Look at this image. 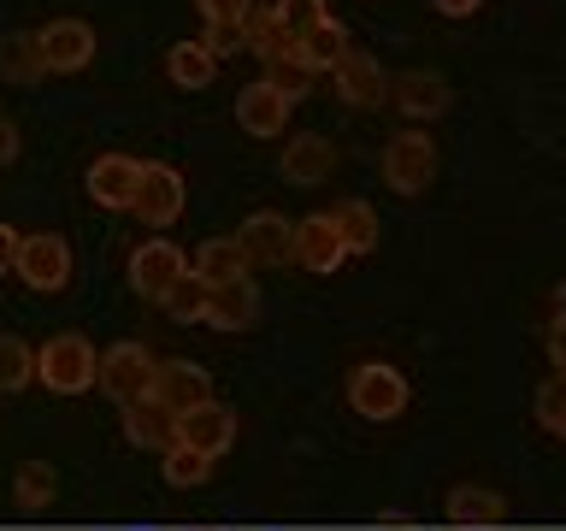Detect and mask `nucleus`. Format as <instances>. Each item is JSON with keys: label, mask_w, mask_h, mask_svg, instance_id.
<instances>
[{"label": "nucleus", "mask_w": 566, "mask_h": 531, "mask_svg": "<svg viewBox=\"0 0 566 531\" xmlns=\"http://www.w3.org/2000/svg\"><path fill=\"white\" fill-rule=\"evenodd\" d=\"M189 272L201 278L207 290H224V283L248 278V254H242L237 237H207L201 248H195V266H189Z\"/></svg>", "instance_id": "20"}, {"label": "nucleus", "mask_w": 566, "mask_h": 531, "mask_svg": "<svg viewBox=\"0 0 566 531\" xmlns=\"http://www.w3.org/2000/svg\"><path fill=\"white\" fill-rule=\"evenodd\" d=\"M166 77L177 88H207L212 77H219V60H212L207 42H171L166 48Z\"/></svg>", "instance_id": "22"}, {"label": "nucleus", "mask_w": 566, "mask_h": 531, "mask_svg": "<svg viewBox=\"0 0 566 531\" xmlns=\"http://www.w3.org/2000/svg\"><path fill=\"white\" fill-rule=\"evenodd\" d=\"M313 77H318V71L307 65V60H301V48H290V53H277V60H265V83H272L277 88V95L283 101H307V88H313Z\"/></svg>", "instance_id": "28"}, {"label": "nucleus", "mask_w": 566, "mask_h": 531, "mask_svg": "<svg viewBox=\"0 0 566 531\" xmlns=\"http://www.w3.org/2000/svg\"><path fill=\"white\" fill-rule=\"evenodd\" d=\"M555 313H566V278H560V290H555Z\"/></svg>", "instance_id": "40"}, {"label": "nucleus", "mask_w": 566, "mask_h": 531, "mask_svg": "<svg viewBox=\"0 0 566 531\" xmlns=\"http://www.w3.org/2000/svg\"><path fill=\"white\" fill-rule=\"evenodd\" d=\"M290 113L295 106L277 95L272 83H248V88H237V124L248 136H260V142H272V136H283V124H290Z\"/></svg>", "instance_id": "15"}, {"label": "nucleus", "mask_w": 566, "mask_h": 531, "mask_svg": "<svg viewBox=\"0 0 566 531\" xmlns=\"http://www.w3.org/2000/svg\"><path fill=\"white\" fill-rule=\"evenodd\" d=\"M560 442H566V437H560Z\"/></svg>", "instance_id": "41"}, {"label": "nucleus", "mask_w": 566, "mask_h": 531, "mask_svg": "<svg viewBox=\"0 0 566 531\" xmlns=\"http://www.w3.org/2000/svg\"><path fill=\"white\" fill-rule=\"evenodd\" d=\"M12 272L24 278V290H35V295H60L71 283V248H65V237H53V230H30V237H18Z\"/></svg>", "instance_id": "4"}, {"label": "nucleus", "mask_w": 566, "mask_h": 531, "mask_svg": "<svg viewBox=\"0 0 566 531\" xmlns=\"http://www.w3.org/2000/svg\"><path fill=\"white\" fill-rule=\"evenodd\" d=\"M537 425L548 437H566V372H548L537 384Z\"/></svg>", "instance_id": "32"}, {"label": "nucleus", "mask_w": 566, "mask_h": 531, "mask_svg": "<svg viewBox=\"0 0 566 531\" xmlns=\"http://www.w3.org/2000/svg\"><path fill=\"white\" fill-rule=\"evenodd\" d=\"M277 18H283V30H290L295 42H301V35H307L313 24H325L331 7H325V0H277Z\"/></svg>", "instance_id": "33"}, {"label": "nucleus", "mask_w": 566, "mask_h": 531, "mask_svg": "<svg viewBox=\"0 0 566 531\" xmlns=\"http://www.w3.org/2000/svg\"><path fill=\"white\" fill-rule=\"evenodd\" d=\"M295 48H301V60H307L313 71H336V65H343V53H348V30L336 24V18H325V24H313Z\"/></svg>", "instance_id": "27"}, {"label": "nucleus", "mask_w": 566, "mask_h": 531, "mask_svg": "<svg viewBox=\"0 0 566 531\" xmlns=\"http://www.w3.org/2000/svg\"><path fill=\"white\" fill-rule=\"evenodd\" d=\"M35 42H42V65L60 71V77H77L83 65H95V30L83 18H53V24L35 30Z\"/></svg>", "instance_id": "8"}, {"label": "nucleus", "mask_w": 566, "mask_h": 531, "mask_svg": "<svg viewBox=\"0 0 566 531\" xmlns=\"http://www.w3.org/2000/svg\"><path fill=\"white\" fill-rule=\"evenodd\" d=\"M331 83H336V95H343V106H384L389 101V77L378 71V60H371V53H343V65L331 71Z\"/></svg>", "instance_id": "16"}, {"label": "nucleus", "mask_w": 566, "mask_h": 531, "mask_svg": "<svg viewBox=\"0 0 566 531\" xmlns=\"http://www.w3.org/2000/svg\"><path fill=\"white\" fill-rule=\"evenodd\" d=\"M177 442H184V449H201L207 460H219L230 442H237V414H230L224 402L189 407V414H177Z\"/></svg>", "instance_id": "13"}, {"label": "nucleus", "mask_w": 566, "mask_h": 531, "mask_svg": "<svg viewBox=\"0 0 566 531\" xmlns=\"http://www.w3.org/2000/svg\"><path fill=\"white\" fill-rule=\"evenodd\" d=\"M12 159H18V124L0 118V166H12Z\"/></svg>", "instance_id": "37"}, {"label": "nucleus", "mask_w": 566, "mask_h": 531, "mask_svg": "<svg viewBox=\"0 0 566 531\" xmlns=\"http://www.w3.org/2000/svg\"><path fill=\"white\" fill-rule=\"evenodd\" d=\"M207 301H212V290L189 272V278L166 295V319H177V325H207Z\"/></svg>", "instance_id": "31"}, {"label": "nucleus", "mask_w": 566, "mask_h": 531, "mask_svg": "<svg viewBox=\"0 0 566 531\" xmlns=\"http://www.w3.org/2000/svg\"><path fill=\"white\" fill-rule=\"evenodd\" d=\"M389 106L401 118H413V131H424L431 118L449 113V83L437 71H401V77H389Z\"/></svg>", "instance_id": "10"}, {"label": "nucleus", "mask_w": 566, "mask_h": 531, "mask_svg": "<svg viewBox=\"0 0 566 531\" xmlns=\"http://www.w3.org/2000/svg\"><path fill=\"white\" fill-rule=\"evenodd\" d=\"M159 472H166V485L195 490V485H207V478H212V460H207L201 449H184V442H171V449L159 455Z\"/></svg>", "instance_id": "29"}, {"label": "nucleus", "mask_w": 566, "mask_h": 531, "mask_svg": "<svg viewBox=\"0 0 566 531\" xmlns=\"http://www.w3.org/2000/svg\"><path fill=\"white\" fill-rule=\"evenodd\" d=\"M237 242H242V254H248V272L295 260V225L283 219V212H248V225L237 230Z\"/></svg>", "instance_id": "11"}, {"label": "nucleus", "mask_w": 566, "mask_h": 531, "mask_svg": "<svg viewBox=\"0 0 566 531\" xmlns=\"http://www.w3.org/2000/svg\"><path fill=\"white\" fill-rule=\"evenodd\" d=\"M12 260H18V230L0 225V272H12Z\"/></svg>", "instance_id": "39"}, {"label": "nucleus", "mask_w": 566, "mask_h": 531, "mask_svg": "<svg viewBox=\"0 0 566 531\" xmlns=\"http://www.w3.org/2000/svg\"><path fill=\"white\" fill-rule=\"evenodd\" d=\"M254 319H260L254 278H237V283H224V290H212V301H207V325L212 331H248Z\"/></svg>", "instance_id": "21"}, {"label": "nucleus", "mask_w": 566, "mask_h": 531, "mask_svg": "<svg viewBox=\"0 0 566 531\" xmlns=\"http://www.w3.org/2000/svg\"><path fill=\"white\" fill-rule=\"evenodd\" d=\"M184 201H189V189H184V171H171V166H142V184H136V201H130V212L142 225H154V230H166V225H177V212H184Z\"/></svg>", "instance_id": "7"}, {"label": "nucleus", "mask_w": 566, "mask_h": 531, "mask_svg": "<svg viewBox=\"0 0 566 531\" xmlns=\"http://www.w3.org/2000/svg\"><path fill=\"white\" fill-rule=\"evenodd\" d=\"M35 378V348L24 336H7L0 331V396H12V389H24Z\"/></svg>", "instance_id": "30"}, {"label": "nucleus", "mask_w": 566, "mask_h": 531, "mask_svg": "<svg viewBox=\"0 0 566 531\" xmlns=\"http://www.w3.org/2000/svg\"><path fill=\"white\" fill-rule=\"evenodd\" d=\"M124 437H130V449H154V455H166L171 442H177V414L159 396H142L124 407Z\"/></svg>", "instance_id": "18"}, {"label": "nucleus", "mask_w": 566, "mask_h": 531, "mask_svg": "<svg viewBox=\"0 0 566 531\" xmlns=\"http://www.w3.org/2000/svg\"><path fill=\"white\" fill-rule=\"evenodd\" d=\"M407 372L401 366H389V361H360L348 372V407L360 419H371V425H384V419H396L401 407H407Z\"/></svg>", "instance_id": "2"}, {"label": "nucleus", "mask_w": 566, "mask_h": 531, "mask_svg": "<svg viewBox=\"0 0 566 531\" xmlns=\"http://www.w3.org/2000/svg\"><path fill=\"white\" fill-rule=\"evenodd\" d=\"M277 171H283V184H301V189L325 184V177L336 171V142L318 136V131H295L277 154Z\"/></svg>", "instance_id": "12"}, {"label": "nucleus", "mask_w": 566, "mask_h": 531, "mask_svg": "<svg viewBox=\"0 0 566 531\" xmlns=\"http://www.w3.org/2000/svg\"><path fill=\"white\" fill-rule=\"evenodd\" d=\"M12 496L24 513H42L53 496H60V472L48 467V460H18L12 467Z\"/></svg>", "instance_id": "25"}, {"label": "nucleus", "mask_w": 566, "mask_h": 531, "mask_svg": "<svg viewBox=\"0 0 566 531\" xmlns=\"http://www.w3.org/2000/svg\"><path fill=\"white\" fill-rule=\"evenodd\" d=\"M201 42L212 48V60H224V53L248 48V35H242V24H207V35H201Z\"/></svg>", "instance_id": "35"}, {"label": "nucleus", "mask_w": 566, "mask_h": 531, "mask_svg": "<svg viewBox=\"0 0 566 531\" xmlns=\"http://www.w3.org/2000/svg\"><path fill=\"white\" fill-rule=\"evenodd\" d=\"M195 7H201L207 24H242L254 12V0H195Z\"/></svg>", "instance_id": "34"}, {"label": "nucleus", "mask_w": 566, "mask_h": 531, "mask_svg": "<svg viewBox=\"0 0 566 531\" xmlns=\"http://www.w3.org/2000/svg\"><path fill=\"white\" fill-rule=\"evenodd\" d=\"M154 372H159V361L148 354V343H113V348L101 354V378L95 384L118 407H130L142 396H154Z\"/></svg>", "instance_id": "5"}, {"label": "nucleus", "mask_w": 566, "mask_h": 531, "mask_svg": "<svg viewBox=\"0 0 566 531\" xmlns=\"http://www.w3.org/2000/svg\"><path fill=\"white\" fill-rule=\"evenodd\" d=\"M543 348H548V366L566 372V313L548 319V331H543Z\"/></svg>", "instance_id": "36"}, {"label": "nucleus", "mask_w": 566, "mask_h": 531, "mask_svg": "<svg viewBox=\"0 0 566 531\" xmlns=\"http://www.w3.org/2000/svg\"><path fill=\"white\" fill-rule=\"evenodd\" d=\"M431 177H437V142L424 136V131H401V136H389V148H384V184L396 189V195H424L431 189Z\"/></svg>", "instance_id": "6"}, {"label": "nucleus", "mask_w": 566, "mask_h": 531, "mask_svg": "<svg viewBox=\"0 0 566 531\" xmlns=\"http://www.w3.org/2000/svg\"><path fill=\"white\" fill-rule=\"evenodd\" d=\"M507 520V496L490 485H454L449 490V525L460 531H495Z\"/></svg>", "instance_id": "19"}, {"label": "nucleus", "mask_w": 566, "mask_h": 531, "mask_svg": "<svg viewBox=\"0 0 566 531\" xmlns=\"http://www.w3.org/2000/svg\"><path fill=\"white\" fill-rule=\"evenodd\" d=\"M184 278H189V260H184V248H177L171 237H148V242L130 248V290H136L142 301L166 308V295H171Z\"/></svg>", "instance_id": "3"}, {"label": "nucleus", "mask_w": 566, "mask_h": 531, "mask_svg": "<svg viewBox=\"0 0 566 531\" xmlns=\"http://www.w3.org/2000/svg\"><path fill=\"white\" fill-rule=\"evenodd\" d=\"M35 378H42V389H53V396H88L101 378V354L83 331H60L35 348Z\"/></svg>", "instance_id": "1"}, {"label": "nucleus", "mask_w": 566, "mask_h": 531, "mask_svg": "<svg viewBox=\"0 0 566 531\" xmlns=\"http://www.w3.org/2000/svg\"><path fill=\"white\" fill-rule=\"evenodd\" d=\"M242 35H248V48H254L260 60H277V53H290V48H295V35L283 30L277 7H260V0H254V12L242 18Z\"/></svg>", "instance_id": "26"}, {"label": "nucleus", "mask_w": 566, "mask_h": 531, "mask_svg": "<svg viewBox=\"0 0 566 531\" xmlns=\"http://www.w3.org/2000/svg\"><path fill=\"white\" fill-rule=\"evenodd\" d=\"M431 7H437L442 18H472L478 7H484V0H431Z\"/></svg>", "instance_id": "38"}, {"label": "nucleus", "mask_w": 566, "mask_h": 531, "mask_svg": "<svg viewBox=\"0 0 566 531\" xmlns=\"http://www.w3.org/2000/svg\"><path fill=\"white\" fill-rule=\"evenodd\" d=\"M154 396L166 402L171 414H189V407L212 402V378H207V366H195V361H159Z\"/></svg>", "instance_id": "17"}, {"label": "nucleus", "mask_w": 566, "mask_h": 531, "mask_svg": "<svg viewBox=\"0 0 566 531\" xmlns=\"http://www.w3.org/2000/svg\"><path fill=\"white\" fill-rule=\"evenodd\" d=\"M331 225H336V237H343L348 254H378V212H371V201H343L331 212Z\"/></svg>", "instance_id": "23"}, {"label": "nucleus", "mask_w": 566, "mask_h": 531, "mask_svg": "<svg viewBox=\"0 0 566 531\" xmlns=\"http://www.w3.org/2000/svg\"><path fill=\"white\" fill-rule=\"evenodd\" d=\"M136 184H142V159L136 154H101L95 166H88V177H83L88 201L106 207V212H130Z\"/></svg>", "instance_id": "9"}, {"label": "nucleus", "mask_w": 566, "mask_h": 531, "mask_svg": "<svg viewBox=\"0 0 566 531\" xmlns=\"http://www.w3.org/2000/svg\"><path fill=\"white\" fill-rule=\"evenodd\" d=\"M343 260H348V248H343V237H336L331 212H313V219L295 225V266H301V272L331 278Z\"/></svg>", "instance_id": "14"}, {"label": "nucleus", "mask_w": 566, "mask_h": 531, "mask_svg": "<svg viewBox=\"0 0 566 531\" xmlns=\"http://www.w3.org/2000/svg\"><path fill=\"white\" fill-rule=\"evenodd\" d=\"M0 77H7V83H35V77H48L35 30H12L7 42H0Z\"/></svg>", "instance_id": "24"}]
</instances>
